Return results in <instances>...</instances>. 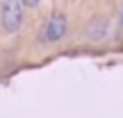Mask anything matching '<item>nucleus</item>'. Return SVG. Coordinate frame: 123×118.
<instances>
[{
    "mask_svg": "<svg viewBox=\"0 0 123 118\" xmlns=\"http://www.w3.org/2000/svg\"><path fill=\"white\" fill-rule=\"evenodd\" d=\"M0 25L5 32H18L23 25V5L21 0H0Z\"/></svg>",
    "mask_w": 123,
    "mask_h": 118,
    "instance_id": "1",
    "label": "nucleus"
},
{
    "mask_svg": "<svg viewBox=\"0 0 123 118\" xmlns=\"http://www.w3.org/2000/svg\"><path fill=\"white\" fill-rule=\"evenodd\" d=\"M66 32H68V21H66V16L62 11H55L53 16L41 25L39 39L43 41V43H55V41H59L62 36L66 34Z\"/></svg>",
    "mask_w": 123,
    "mask_h": 118,
    "instance_id": "2",
    "label": "nucleus"
},
{
    "mask_svg": "<svg viewBox=\"0 0 123 118\" xmlns=\"http://www.w3.org/2000/svg\"><path fill=\"white\" fill-rule=\"evenodd\" d=\"M107 34H110V21H107L105 16L91 18V21L87 23V27H84V36L91 39V41H103Z\"/></svg>",
    "mask_w": 123,
    "mask_h": 118,
    "instance_id": "3",
    "label": "nucleus"
},
{
    "mask_svg": "<svg viewBox=\"0 0 123 118\" xmlns=\"http://www.w3.org/2000/svg\"><path fill=\"white\" fill-rule=\"evenodd\" d=\"M21 5H27V7H37L39 0H21Z\"/></svg>",
    "mask_w": 123,
    "mask_h": 118,
    "instance_id": "4",
    "label": "nucleus"
}]
</instances>
